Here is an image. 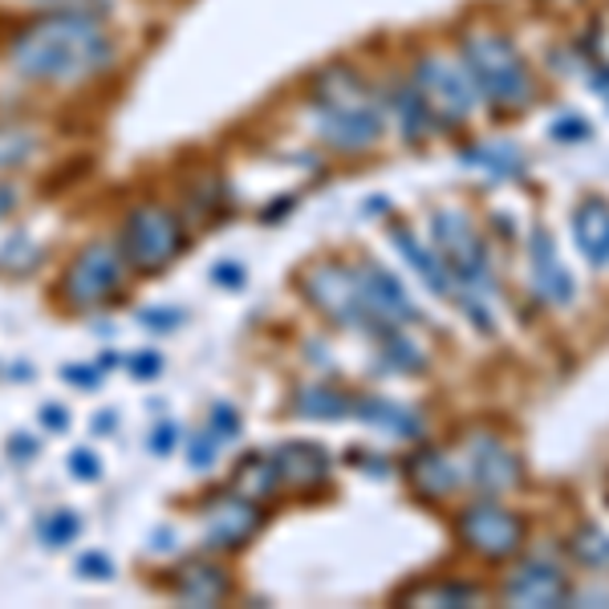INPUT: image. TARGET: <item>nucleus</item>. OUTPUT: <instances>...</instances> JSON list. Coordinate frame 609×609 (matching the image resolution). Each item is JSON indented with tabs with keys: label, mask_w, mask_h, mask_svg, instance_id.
Returning <instances> with one entry per match:
<instances>
[{
	"label": "nucleus",
	"mask_w": 609,
	"mask_h": 609,
	"mask_svg": "<svg viewBox=\"0 0 609 609\" xmlns=\"http://www.w3.org/2000/svg\"><path fill=\"white\" fill-rule=\"evenodd\" d=\"M118 33L94 9H57L13 29L4 65L41 90H86L118 65Z\"/></svg>",
	"instance_id": "nucleus-1"
},
{
	"label": "nucleus",
	"mask_w": 609,
	"mask_h": 609,
	"mask_svg": "<svg viewBox=\"0 0 609 609\" xmlns=\"http://www.w3.org/2000/svg\"><path fill=\"white\" fill-rule=\"evenodd\" d=\"M309 114H313V135L325 147L342 150V155H358L370 150L382 138V106L346 65H329L325 74L313 77L309 90Z\"/></svg>",
	"instance_id": "nucleus-2"
},
{
	"label": "nucleus",
	"mask_w": 609,
	"mask_h": 609,
	"mask_svg": "<svg viewBox=\"0 0 609 609\" xmlns=\"http://www.w3.org/2000/svg\"><path fill=\"white\" fill-rule=\"evenodd\" d=\"M463 65L472 74L475 90L484 94L492 106H504V111H521L533 102V77L524 70L521 53L512 45L500 29L475 25L463 33Z\"/></svg>",
	"instance_id": "nucleus-3"
},
{
	"label": "nucleus",
	"mask_w": 609,
	"mask_h": 609,
	"mask_svg": "<svg viewBox=\"0 0 609 609\" xmlns=\"http://www.w3.org/2000/svg\"><path fill=\"white\" fill-rule=\"evenodd\" d=\"M301 293L337 325L366 329V334H378V337H382L386 329H395V325H382L370 313V305H366V297H361L358 288V276H354L349 264H337V261L309 264V269L301 273Z\"/></svg>",
	"instance_id": "nucleus-4"
},
{
	"label": "nucleus",
	"mask_w": 609,
	"mask_h": 609,
	"mask_svg": "<svg viewBox=\"0 0 609 609\" xmlns=\"http://www.w3.org/2000/svg\"><path fill=\"white\" fill-rule=\"evenodd\" d=\"M411 82L423 94L427 111L439 126H460L475 111V98H480L463 57H451V53H423L414 62Z\"/></svg>",
	"instance_id": "nucleus-5"
},
{
	"label": "nucleus",
	"mask_w": 609,
	"mask_h": 609,
	"mask_svg": "<svg viewBox=\"0 0 609 609\" xmlns=\"http://www.w3.org/2000/svg\"><path fill=\"white\" fill-rule=\"evenodd\" d=\"M179 252H183V224H179V216L167 203L150 199V203H138L135 212L126 216L123 256L130 269L159 273V269L175 264Z\"/></svg>",
	"instance_id": "nucleus-6"
},
{
	"label": "nucleus",
	"mask_w": 609,
	"mask_h": 609,
	"mask_svg": "<svg viewBox=\"0 0 609 609\" xmlns=\"http://www.w3.org/2000/svg\"><path fill=\"white\" fill-rule=\"evenodd\" d=\"M126 288V256L111 240H94L77 252L62 276V297L70 309H102Z\"/></svg>",
	"instance_id": "nucleus-7"
},
{
	"label": "nucleus",
	"mask_w": 609,
	"mask_h": 609,
	"mask_svg": "<svg viewBox=\"0 0 609 609\" xmlns=\"http://www.w3.org/2000/svg\"><path fill=\"white\" fill-rule=\"evenodd\" d=\"M431 228H435V244H439L435 252L448 261V273L455 276L463 288H492L484 244L475 237V228L468 224V216L439 212L435 220H431Z\"/></svg>",
	"instance_id": "nucleus-8"
},
{
	"label": "nucleus",
	"mask_w": 609,
	"mask_h": 609,
	"mask_svg": "<svg viewBox=\"0 0 609 609\" xmlns=\"http://www.w3.org/2000/svg\"><path fill=\"white\" fill-rule=\"evenodd\" d=\"M460 536L468 548L500 560V557H512V553L521 548L524 528L521 521H516L508 508H500V504H472V508L460 512Z\"/></svg>",
	"instance_id": "nucleus-9"
},
{
	"label": "nucleus",
	"mask_w": 609,
	"mask_h": 609,
	"mask_svg": "<svg viewBox=\"0 0 609 609\" xmlns=\"http://www.w3.org/2000/svg\"><path fill=\"white\" fill-rule=\"evenodd\" d=\"M261 528V504L224 492L203 504V545L208 548H244Z\"/></svg>",
	"instance_id": "nucleus-10"
},
{
	"label": "nucleus",
	"mask_w": 609,
	"mask_h": 609,
	"mask_svg": "<svg viewBox=\"0 0 609 609\" xmlns=\"http://www.w3.org/2000/svg\"><path fill=\"white\" fill-rule=\"evenodd\" d=\"M354 276H358V288H361V297H366V305H370V313L382 325L414 322V305H411V297L402 293L395 273H386L382 264H374V261H361L358 269H354Z\"/></svg>",
	"instance_id": "nucleus-11"
},
{
	"label": "nucleus",
	"mask_w": 609,
	"mask_h": 609,
	"mask_svg": "<svg viewBox=\"0 0 609 609\" xmlns=\"http://www.w3.org/2000/svg\"><path fill=\"white\" fill-rule=\"evenodd\" d=\"M569 594L565 585V573L548 560H524L521 569L512 573L508 585H504V597L512 606H528V609H545V606H560Z\"/></svg>",
	"instance_id": "nucleus-12"
},
{
	"label": "nucleus",
	"mask_w": 609,
	"mask_h": 609,
	"mask_svg": "<svg viewBox=\"0 0 609 609\" xmlns=\"http://www.w3.org/2000/svg\"><path fill=\"white\" fill-rule=\"evenodd\" d=\"M468 455H472V480L480 487H487V492H508L516 484V475H521L516 455L492 435H475Z\"/></svg>",
	"instance_id": "nucleus-13"
},
{
	"label": "nucleus",
	"mask_w": 609,
	"mask_h": 609,
	"mask_svg": "<svg viewBox=\"0 0 609 609\" xmlns=\"http://www.w3.org/2000/svg\"><path fill=\"white\" fill-rule=\"evenodd\" d=\"M528 256H533V281H536V288H540V297H545L548 305H569L577 288H573V276L565 273V264H560V256H557V244L548 240L545 228H536L533 232Z\"/></svg>",
	"instance_id": "nucleus-14"
},
{
	"label": "nucleus",
	"mask_w": 609,
	"mask_h": 609,
	"mask_svg": "<svg viewBox=\"0 0 609 609\" xmlns=\"http://www.w3.org/2000/svg\"><path fill=\"white\" fill-rule=\"evenodd\" d=\"M281 484H293L297 492H313L329 480V455L317 443H285L273 455Z\"/></svg>",
	"instance_id": "nucleus-15"
},
{
	"label": "nucleus",
	"mask_w": 609,
	"mask_h": 609,
	"mask_svg": "<svg viewBox=\"0 0 609 609\" xmlns=\"http://www.w3.org/2000/svg\"><path fill=\"white\" fill-rule=\"evenodd\" d=\"M228 589H232L228 573L220 569V565H208V560L183 565L171 581L175 601H183V606H220L228 597Z\"/></svg>",
	"instance_id": "nucleus-16"
},
{
	"label": "nucleus",
	"mask_w": 609,
	"mask_h": 609,
	"mask_svg": "<svg viewBox=\"0 0 609 609\" xmlns=\"http://www.w3.org/2000/svg\"><path fill=\"white\" fill-rule=\"evenodd\" d=\"M573 237H577V249L585 252L589 264H609V203L601 196L585 199L577 216H573Z\"/></svg>",
	"instance_id": "nucleus-17"
},
{
	"label": "nucleus",
	"mask_w": 609,
	"mask_h": 609,
	"mask_svg": "<svg viewBox=\"0 0 609 609\" xmlns=\"http://www.w3.org/2000/svg\"><path fill=\"white\" fill-rule=\"evenodd\" d=\"M411 480H414V487H419V492H427V496H435V500L451 496V492L463 484L460 468H455V463H451L443 451H423V455H414Z\"/></svg>",
	"instance_id": "nucleus-18"
},
{
	"label": "nucleus",
	"mask_w": 609,
	"mask_h": 609,
	"mask_svg": "<svg viewBox=\"0 0 609 609\" xmlns=\"http://www.w3.org/2000/svg\"><path fill=\"white\" fill-rule=\"evenodd\" d=\"M390 237H395V244L402 249V256L423 273V281H427V288L431 293H439V297H455V288H451V273L439 264V256L435 252H427V249H419V240L411 237V228H402V224H395L390 228Z\"/></svg>",
	"instance_id": "nucleus-19"
},
{
	"label": "nucleus",
	"mask_w": 609,
	"mask_h": 609,
	"mask_svg": "<svg viewBox=\"0 0 609 609\" xmlns=\"http://www.w3.org/2000/svg\"><path fill=\"white\" fill-rule=\"evenodd\" d=\"M390 111H395L398 126H402L407 138H427L439 126L435 118H431V111H427L423 94L414 90V82H398V90L390 94Z\"/></svg>",
	"instance_id": "nucleus-20"
},
{
	"label": "nucleus",
	"mask_w": 609,
	"mask_h": 609,
	"mask_svg": "<svg viewBox=\"0 0 609 609\" xmlns=\"http://www.w3.org/2000/svg\"><path fill=\"white\" fill-rule=\"evenodd\" d=\"M276 487H281V472H276L273 460H264V455H252V460H244L237 468V475H232V492L244 500H252V504H264V500L273 496Z\"/></svg>",
	"instance_id": "nucleus-21"
},
{
	"label": "nucleus",
	"mask_w": 609,
	"mask_h": 609,
	"mask_svg": "<svg viewBox=\"0 0 609 609\" xmlns=\"http://www.w3.org/2000/svg\"><path fill=\"white\" fill-rule=\"evenodd\" d=\"M38 150H41V135L33 126L0 123V175L21 171L25 162H33Z\"/></svg>",
	"instance_id": "nucleus-22"
},
{
	"label": "nucleus",
	"mask_w": 609,
	"mask_h": 609,
	"mask_svg": "<svg viewBox=\"0 0 609 609\" xmlns=\"http://www.w3.org/2000/svg\"><path fill=\"white\" fill-rule=\"evenodd\" d=\"M354 414H361L366 423L382 427V431H395V435H419L414 411L398 407V402H386V398H361V402H354Z\"/></svg>",
	"instance_id": "nucleus-23"
},
{
	"label": "nucleus",
	"mask_w": 609,
	"mask_h": 609,
	"mask_svg": "<svg viewBox=\"0 0 609 609\" xmlns=\"http://www.w3.org/2000/svg\"><path fill=\"white\" fill-rule=\"evenodd\" d=\"M349 407H354V402L325 382L301 386L297 390V414H309V419H337V414H346Z\"/></svg>",
	"instance_id": "nucleus-24"
},
{
	"label": "nucleus",
	"mask_w": 609,
	"mask_h": 609,
	"mask_svg": "<svg viewBox=\"0 0 609 609\" xmlns=\"http://www.w3.org/2000/svg\"><path fill=\"white\" fill-rule=\"evenodd\" d=\"M468 162L480 167V171H487V175H496V179L524 171L521 150L512 147V143H484V147H472L468 150Z\"/></svg>",
	"instance_id": "nucleus-25"
},
{
	"label": "nucleus",
	"mask_w": 609,
	"mask_h": 609,
	"mask_svg": "<svg viewBox=\"0 0 609 609\" xmlns=\"http://www.w3.org/2000/svg\"><path fill=\"white\" fill-rule=\"evenodd\" d=\"M573 553H577V560H581V565H589V569H609V536H601L597 528H585V533H577V540H573Z\"/></svg>",
	"instance_id": "nucleus-26"
},
{
	"label": "nucleus",
	"mask_w": 609,
	"mask_h": 609,
	"mask_svg": "<svg viewBox=\"0 0 609 609\" xmlns=\"http://www.w3.org/2000/svg\"><path fill=\"white\" fill-rule=\"evenodd\" d=\"M411 601H419V606H472L475 589H463V585H435V589H419Z\"/></svg>",
	"instance_id": "nucleus-27"
},
{
	"label": "nucleus",
	"mask_w": 609,
	"mask_h": 609,
	"mask_svg": "<svg viewBox=\"0 0 609 609\" xmlns=\"http://www.w3.org/2000/svg\"><path fill=\"white\" fill-rule=\"evenodd\" d=\"M41 536H45V545H70L77 536V516L65 508L50 512V516L41 521Z\"/></svg>",
	"instance_id": "nucleus-28"
},
{
	"label": "nucleus",
	"mask_w": 609,
	"mask_h": 609,
	"mask_svg": "<svg viewBox=\"0 0 609 609\" xmlns=\"http://www.w3.org/2000/svg\"><path fill=\"white\" fill-rule=\"evenodd\" d=\"M212 435L216 439L240 435V419H237V411H232V407H216V414H212Z\"/></svg>",
	"instance_id": "nucleus-29"
},
{
	"label": "nucleus",
	"mask_w": 609,
	"mask_h": 609,
	"mask_svg": "<svg viewBox=\"0 0 609 609\" xmlns=\"http://www.w3.org/2000/svg\"><path fill=\"white\" fill-rule=\"evenodd\" d=\"M216 451H220V443H216L212 431H208V435H199L196 443H191V468H208V463L216 460Z\"/></svg>",
	"instance_id": "nucleus-30"
},
{
	"label": "nucleus",
	"mask_w": 609,
	"mask_h": 609,
	"mask_svg": "<svg viewBox=\"0 0 609 609\" xmlns=\"http://www.w3.org/2000/svg\"><path fill=\"white\" fill-rule=\"evenodd\" d=\"M33 9H45V13H57V9H94L98 13L102 0H25Z\"/></svg>",
	"instance_id": "nucleus-31"
},
{
	"label": "nucleus",
	"mask_w": 609,
	"mask_h": 609,
	"mask_svg": "<svg viewBox=\"0 0 609 609\" xmlns=\"http://www.w3.org/2000/svg\"><path fill=\"white\" fill-rule=\"evenodd\" d=\"M77 569H82V577H111V557L86 553V557L77 560Z\"/></svg>",
	"instance_id": "nucleus-32"
},
{
	"label": "nucleus",
	"mask_w": 609,
	"mask_h": 609,
	"mask_svg": "<svg viewBox=\"0 0 609 609\" xmlns=\"http://www.w3.org/2000/svg\"><path fill=\"white\" fill-rule=\"evenodd\" d=\"M70 468H74V472L82 475V480H94V475L102 472V463L94 460L90 451H74V460H70Z\"/></svg>",
	"instance_id": "nucleus-33"
},
{
	"label": "nucleus",
	"mask_w": 609,
	"mask_h": 609,
	"mask_svg": "<svg viewBox=\"0 0 609 609\" xmlns=\"http://www.w3.org/2000/svg\"><path fill=\"white\" fill-rule=\"evenodd\" d=\"M17 199H21V191H17L13 183H0V220H4V216H13Z\"/></svg>",
	"instance_id": "nucleus-34"
},
{
	"label": "nucleus",
	"mask_w": 609,
	"mask_h": 609,
	"mask_svg": "<svg viewBox=\"0 0 609 609\" xmlns=\"http://www.w3.org/2000/svg\"><path fill=\"white\" fill-rule=\"evenodd\" d=\"M171 439H175V427H171V423H167V427H159V431H155V443H150V448L159 451V455H167V451H171V448H175Z\"/></svg>",
	"instance_id": "nucleus-35"
},
{
	"label": "nucleus",
	"mask_w": 609,
	"mask_h": 609,
	"mask_svg": "<svg viewBox=\"0 0 609 609\" xmlns=\"http://www.w3.org/2000/svg\"><path fill=\"white\" fill-rule=\"evenodd\" d=\"M45 427H53V431H65V427H70V419L62 414V407H45Z\"/></svg>",
	"instance_id": "nucleus-36"
},
{
	"label": "nucleus",
	"mask_w": 609,
	"mask_h": 609,
	"mask_svg": "<svg viewBox=\"0 0 609 609\" xmlns=\"http://www.w3.org/2000/svg\"><path fill=\"white\" fill-rule=\"evenodd\" d=\"M70 378H74L77 386H98V382H102V374H98V370H77V366L70 370Z\"/></svg>",
	"instance_id": "nucleus-37"
},
{
	"label": "nucleus",
	"mask_w": 609,
	"mask_h": 609,
	"mask_svg": "<svg viewBox=\"0 0 609 609\" xmlns=\"http://www.w3.org/2000/svg\"><path fill=\"white\" fill-rule=\"evenodd\" d=\"M135 370L143 374V378H150V374L159 370V358H135Z\"/></svg>",
	"instance_id": "nucleus-38"
}]
</instances>
